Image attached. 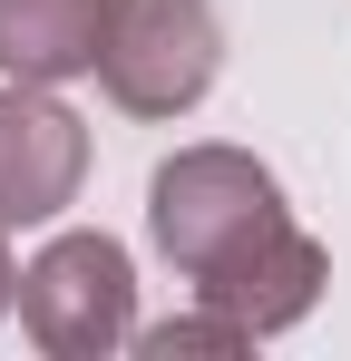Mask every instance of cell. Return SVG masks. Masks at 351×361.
I'll list each match as a JSON object with an SVG mask.
<instances>
[{
    "label": "cell",
    "instance_id": "1",
    "mask_svg": "<svg viewBox=\"0 0 351 361\" xmlns=\"http://www.w3.org/2000/svg\"><path fill=\"white\" fill-rule=\"evenodd\" d=\"M147 235L195 283V302L234 312L254 342L292 332L332 283V254L292 225L273 166H254L244 147H176L147 185Z\"/></svg>",
    "mask_w": 351,
    "mask_h": 361
},
{
    "label": "cell",
    "instance_id": "2",
    "mask_svg": "<svg viewBox=\"0 0 351 361\" xmlns=\"http://www.w3.org/2000/svg\"><path fill=\"white\" fill-rule=\"evenodd\" d=\"M225 68V20L215 0H108L98 30V78L127 118H185Z\"/></svg>",
    "mask_w": 351,
    "mask_h": 361
},
{
    "label": "cell",
    "instance_id": "3",
    "mask_svg": "<svg viewBox=\"0 0 351 361\" xmlns=\"http://www.w3.org/2000/svg\"><path fill=\"white\" fill-rule=\"evenodd\" d=\"M20 322L49 361H108L137 342V274L117 235H49L20 274Z\"/></svg>",
    "mask_w": 351,
    "mask_h": 361
},
{
    "label": "cell",
    "instance_id": "4",
    "mask_svg": "<svg viewBox=\"0 0 351 361\" xmlns=\"http://www.w3.org/2000/svg\"><path fill=\"white\" fill-rule=\"evenodd\" d=\"M88 185V127L49 88L10 78L0 88V235L10 225H58Z\"/></svg>",
    "mask_w": 351,
    "mask_h": 361
},
{
    "label": "cell",
    "instance_id": "5",
    "mask_svg": "<svg viewBox=\"0 0 351 361\" xmlns=\"http://www.w3.org/2000/svg\"><path fill=\"white\" fill-rule=\"evenodd\" d=\"M98 30H108V0H0V78L68 88L98 68Z\"/></svg>",
    "mask_w": 351,
    "mask_h": 361
},
{
    "label": "cell",
    "instance_id": "6",
    "mask_svg": "<svg viewBox=\"0 0 351 361\" xmlns=\"http://www.w3.org/2000/svg\"><path fill=\"white\" fill-rule=\"evenodd\" d=\"M244 342H254V332H244L234 312H215V302H205V312H185V322H156V332H137V352H147V361H185V352H244Z\"/></svg>",
    "mask_w": 351,
    "mask_h": 361
},
{
    "label": "cell",
    "instance_id": "7",
    "mask_svg": "<svg viewBox=\"0 0 351 361\" xmlns=\"http://www.w3.org/2000/svg\"><path fill=\"white\" fill-rule=\"evenodd\" d=\"M20 302V274H10V244H0V312Z\"/></svg>",
    "mask_w": 351,
    "mask_h": 361
}]
</instances>
